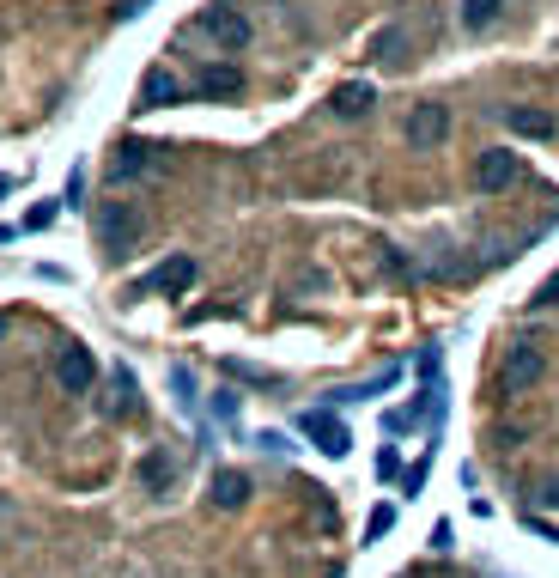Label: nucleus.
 Segmentation results:
<instances>
[{
  "label": "nucleus",
  "instance_id": "nucleus-15",
  "mask_svg": "<svg viewBox=\"0 0 559 578\" xmlns=\"http://www.w3.org/2000/svg\"><path fill=\"white\" fill-rule=\"evenodd\" d=\"M505 122H511L517 134H529V140H547V134L559 128V122H553L547 110H529V104H511V110H505Z\"/></svg>",
  "mask_w": 559,
  "mask_h": 578
},
{
  "label": "nucleus",
  "instance_id": "nucleus-16",
  "mask_svg": "<svg viewBox=\"0 0 559 578\" xmlns=\"http://www.w3.org/2000/svg\"><path fill=\"white\" fill-rule=\"evenodd\" d=\"M395 378H402V366H389V372H377V378H365V384H347V390H335V408H341V402H371V396H383Z\"/></svg>",
  "mask_w": 559,
  "mask_h": 578
},
{
  "label": "nucleus",
  "instance_id": "nucleus-18",
  "mask_svg": "<svg viewBox=\"0 0 559 578\" xmlns=\"http://www.w3.org/2000/svg\"><path fill=\"white\" fill-rule=\"evenodd\" d=\"M371 55H377V61H408V31H402V25H389V31L371 43Z\"/></svg>",
  "mask_w": 559,
  "mask_h": 578
},
{
  "label": "nucleus",
  "instance_id": "nucleus-14",
  "mask_svg": "<svg viewBox=\"0 0 559 578\" xmlns=\"http://www.w3.org/2000/svg\"><path fill=\"white\" fill-rule=\"evenodd\" d=\"M213 505H219V512H237V505H250V475L219 469V475H213Z\"/></svg>",
  "mask_w": 559,
  "mask_h": 578
},
{
  "label": "nucleus",
  "instance_id": "nucleus-4",
  "mask_svg": "<svg viewBox=\"0 0 559 578\" xmlns=\"http://www.w3.org/2000/svg\"><path fill=\"white\" fill-rule=\"evenodd\" d=\"M92 378H98V359H92V347L67 341V347L55 353V384H61L67 396H86V390H92Z\"/></svg>",
  "mask_w": 559,
  "mask_h": 578
},
{
  "label": "nucleus",
  "instance_id": "nucleus-17",
  "mask_svg": "<svg viewBox=\"0 0 559 578\" xmlns=\"http://www.w3.org/2000/svg\"><path fill=\"white\" fill-rule=\"evenodd\" d=\"M505 19V0H462V25L468 31H493Z\"/></svg>",
  "mask_w": 559,
  "mask_h": 578
},
{
  "label": "nucleus",
  "instance_id": "nucleus-10",
  "mask_svg": "<svg viewBox=\"0 0 559 578\" xmlns=\"http://www.w3.org/2000/svg\"><path fill=\"white\" fill-rule=\"evenodd\" d=\"M432 408H438V378H426V384L414 390V402H402V408H395V414L383 420V432H389V439H402V432H414V426H420Z\"/></svg>",
  "mask_w": 559,
  "mask_h": 578
},
{
  "label": "nucleus",
  "instance_id": "nucleus-25",
  "mask_svg": "<svg viewBox=\"0 0 559 578\" xmlns=\"http://www.w3.org/2000/svg\"><path fill=\"white\" fill-rule=\"evenodd\" d=\"M535 305H559V274H553V280L541 286V293H535Z\"/></svg>",
  "mask_w": 559,
  "mask_h": 578
},
{
  "label": "nucleus",
  "instance_id": "nucleus-3",
  "mask_svg": "<svg viewBox=\"0 0 559 578\" xmlns=\"http://www.w3.org/2000/svg\"><path fill=\"white\" fill-rule=\"evenodd\" d=\"M195 37H207V43H219V49H244V43H250V19L237 13V7H207V13L195 19Z\"/></svg>",
  "mask_w": 559,
  "mask_h": 578
},
{
  "label": "nucleus",
  "instance_id": "nucleus-24",
  "mask_svg": "<svg viewBox=\"0 0 559 578\" xmlns=\"http://www.w3.org/2000/svg\"><path fill=\"white\" fill-rule=\"evenodd\" d=\"M420 481H426V463H414V469H402V487H408V493H420Z\"/></svg>",
  "mask_w": 559,
  "mask_h": 578
},
{
  "label": "nucleus",
  "instance_id": "nucleus-2",
  "mask_svg": "<svg viewBox=\"0 0 559 578\" xmlns=\"http://www.w3.org/2000/svg\"><path fill=\"white\" fill-rule=\"evenodd\" d=\"M298 432H304V439L323 451V457H347V451H353V432L335 420V408H304V414H298Z\"/></svg>",
  "mask_w": 559,
  "mask_h": 578
},
{
  "label": "nucleus",
  "instance_id": "nucleus-8",
  "mask_svg": "<svg viewBox=\"0 0 559 578\" xmlns=\"http://www.w3.org/2000/svg\"><path fill=\"white\" fill-rule=\"evenodd\" d=\"M517 177H523V159H517V153H505V147L481 153V165H474V183H481L487 195H505Z\"/></svg>",
  "mask_w": 559,
  "mask_h": 578
},
{
  "label": "nucleus",
  "instance_id": "nucleus-11",
  "mask_svg": "<svg viewBox=\"0 0 559 578\" xmlns=\"http://www.w3.org/2000/svg\"><path fill=\"white\" fill-rule=\"evenodd\" d=\"M165 104H183V80L171 74V67H152V74L140 80V110H165Z\"/></svg>",
  "mask_w": 559,
  "mask_h": 578
},
{
  "label": "nucleus",
  "instance_id": "nucleus-12",
  "mask_svg": "<svg viewBox=\"0 0 559 578\" xmlns=\"http://www.w3.org/2000/svg\"><path fill=\"white\" fill-rule=\"evenodd\" d=\"M237 92H244V67H201V74H195V98H237Z\"/></svg>",
  "mask_w": 559,
  "mask_h": 578
},
{
  "label": "nucleus",
  "instance_id": "nucleus-23",
  "mask_svg": "<svg viewBox=\"0 0 559 578\" xmlns=\"http://www.w3.org/2000/svg\"><path fill=\"white\" fill-rule=\"evenodd\" d=\"M535 505H541V512H559V481H541V487H535Z\"/></svg>",
  "mask_w": 559,
  "mask_h": 578
},
{
  "label": "nucleus",
  "instance_id": "nucleus-19",
  "mask_svg": "<svg viewBox=\"0 0 559 578\" xmlns=\"http://www.w3.org/2000/svg\"><path fill=\"white\" fill-rule=\"evenodd\" d=\"M171 475H177V469H171V457H146V463H140V481H146L152 493H165V487H171Z\"/></svg>",
  "mask_w": 559,
  "mask_h": 578
},
{
  "label": "nucleus",
  "instance_id": "nucleus-21",
  "mask_svg": "<svg viewBox=\"0 0 559 578\" xmlns=\"http://www.w3.org/2000/svg\"><path fill=\"white\" fill-rule=\"evenodd\" d=\"M395 530V505H371V518H365V542H377V536H389Z\"/></svg>",
  "mask_w": 559,
  "mask_h": 578
},
{
  "label": "nucleus",
  "instance_id": "nucleus-6",
  "mask_svg": "<svg viewBox=\"0 0 559 578\" xmlns=\"http://www.w3.org/2000/svg\"><path fill=\"white\" fill-rule=\"evenodd\" d=\"M158 165H165V147H146V140H122L116 159H110V177H116V183H134V177H146V171H158Z\"/></svg>",
  "mask_w": 559,
  "mask_h": 578
},
{
  "label": "nucleus",
  "instance_id": "nucleus-20",
  "mask_svg": "<svg viewBox=\"0 0 559 578\" xmlns=\"http://www.w3.org/2000/svg\"><path fill=\"white\" fill-rule=\"evenodd\" d=\"M110 390H116V396H110V414H134V372H122V366H116Z\"/></svg>",
  "mask_w": 559,
  "mask_h": 578
},
{
  "label": "nucleus",
  "instance_id": "nucleus-1",
  "mask_svg": "<svg viewBox=\"0 0 559 578\" xmlns=\"http://www.w3.org/2000/svg\"><path fill=\"white\" fill-rule=\"evenodd\" d=\"M541 372H547L541 347H529V341H511V347H505V359H499V396L511 402V396L535 390V384H541Z\"/></svg>",
  "mask_w": 559,
  "mask_h": 578
},
{
  "label": "nucleus",
  "instance_id": "nucleus-22",
  "mask_svg": "<svg viewBox=\"0 0 559 578\" xmlns=\"http://www.w3.org/2000/svg\"><path fill=\"white\" fill-rule=\"evenodd\" d=\"M377 475H383V481L402 475V457H395V445H383V451H377Z\"/></svg>",
  "mask_w": 559,
  "mask_h": 578
},
{
  "label": "nucleus",
  "instance_id": "nucleus-26",
  "mask_svg": "<svg viewBox=\"0 0 559 578\" xmlns=\"http://www.w3.org/2000/svg\"><path fill=\"white\" fill-rule=\"evenodd\" d=\"M0 341H7V317H0Z\"/></svg>",
  "mask_w": 559,
  "mask_h": 578
},
{
  "label": "nucleus",
  "instance_id": "nucleus-9",
  "mask_svg": "<svg viewBox=\"0 0 559 578\" xmlns=\"http://www.w3.org/2000/svg\"><path fill=\"white\" fill-rule=\"evenodd\" d=\"M444 134H450V110L438 98L414 104V116H408V140H414V147H444Z\"/></svg>",
  "mask_w": 559,
  "mask_h": 578
},
{
  "label": "nucleus",
  "instance_id": "nucleus-5",
  "mask_svg": "<svg viewBox=\"0 0 559 578\" xmlns=\"http://www.w3.org/2000/svg\"><path fill=\"white\" fill-rule=\"evenodd\" d=\"M189 286H195V256H171V262H158L134 286V299H146V293H189Z\"/></svg>",
  "mask_w": 559,
  "mask_h": 578
},
{
  "label": "nucleus",
  "instance_id": "nucleus-7",
  "mask_svg": "<svg viewBox=\"0 0 559 578\" xmlns=\"http://www.w3.org/2000/svg\"><path fill=\"white\" fill-rule=\"evenodd\" d=\"M98 238H104V250H116V256H128L134 250V238H140V220L122 207V201H110V207H98Z\"/></svg>",
  "mask_w": 559,
  "mask_h": 578
},
{
  "label": "nucleus",
  "instance_id": "nucleus-13",
  "mask_svg": "<svg viewBox=\"0 0 559 578\" xmlns=\"http://www.w3.org/2000/svg\"><path fill=\"white\" fill-rule=\"evenodd\" d=\"M371 104H377V92H371L365 80H347V86H335V98H329V110H335V116H347V122L371 116Z\"/></svg>",
  "mask_w": 559,
  "mask_h": 578
}]
</instances>
